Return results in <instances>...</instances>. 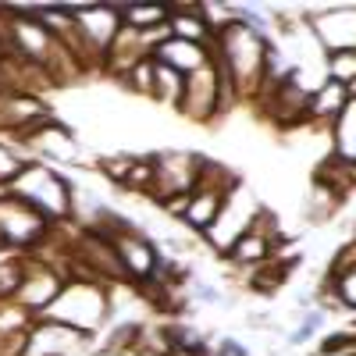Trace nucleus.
I'll return each instance as SVG.
<instances>
[{
	"label": "nucleus",
	"instance_id": "2",
	"mask_svg": "<svg viewBox=\"0 0 356 356\" xmlns=\"http://www.w3.org/2000/svg\"><path fill=\"white\" fill-rule=\"evenodd\" d=\"M260 207H257V200L239 186L228 200H225V207H221V214H218V221L211 225V243L221 250V253H232V246L243 239V235L260 221Z\"/></svg>",
	"mask_w": 356,
	"mask_h": 356
},
{
	"label": "nucleus",
	"instance_id": "3",
	"mask_svg": "<svg viewBox=\"0 0 356 356\" xmlns=\"http://www.w3.org/2000/svg\"><path fill=\"white\" fill-rule=\"evenodd\" d=\"M18 196L25 207H33L40 214H61L68 207V186L50 171H29L18 182Z\"/></svg>",
	"mask_w": 356,
	"mask_h": 356
},
{
	"label": "nucleus",
	"instance_id": "6",
	"mask_svg": "<svg viewBox=\"0 0 356 356\" xmlns=\"http://www.w3.org/2000/svg\"><path fill=\"white\" fill-rule=\"evenodd\" d=\"M310 22H314L317 40L328 47L332 54L356 50V8H335V11L314 15Z\"/></svg>",
	"mask_w": 356,
	"mask_h": 356
},
{
	"label": "nucleus",
	"instance_id": "5",
	"mask_svg": "<svg viewBox=\"0 0 356 356\" xmlns=\"http://www.w3.org/2000/svg\"><path fill=\"white\" fill-rule=\"evenodd\" d=\"M154 61L157 65H168V68H175L178 75H196V72H203L207 65H214V47H203V43H189V40H178V36H171V40H164L157 50H154Z\"/></svg>",
	"mask_w": 356,
	"mask_h": 356
},
{
	"label": "nucleus",
	"instance_id": "1",
	"mask_svg": "<svg viewBox=\"0 0 356 356\" xmlns=\"http://www.w3.org/2000/svg\"><path fill=\"white\" fill-rule=\"evenodd\" d=\"M267 54H271L267 36L253 33L239 18L214 36V65L225 68L235 93H250V89L257 93L260 89V82L267 79Z\"/></svg>",
	"mask_w": 356,
	"mask_h": 356
},
{
	"label": "nucleus",
	"instance_id": "16",
	"mask_svg": "<svg viewBox=\"0 0 356 356\" xmlns=\"http://www.w3.org/2000/svg\"><path fill=\"white\" fill-rule=\"evenodd\" d=\"M221 353H225V356H250L235 339H225V342H221Z\"/></svg>",
	"mask_w": 356,
	"mask_h": 356
},
{
	"label": "nucleus",
	"instance_id": "12",
	"mask_svg": "<svg viewBox=\"0 0 356 356\" xmlns=\"http://www.w3.org/2000/svg\"><path fill=\"white\" fill-rule=\"evenodd\" d=\"M328 79L346 86V89H356V50L328 54Z\"/></svg>",
	"mask_w": 356,
	"mask_h": 356
},
{
	"label": "nucleus",
	"instance_id": "9",
	"mask_svg": "<svg viewBox=\"0 0 356 356\" xmlns=\"http://www.w3.org/2000/svg\"><path fill=\"white\" fill-rule=\"evenodd\" d=\"M260 218H264V214H260ZM271 246H275V235H264V232H260V228L253 225V228H250V232L243 235V239L232 246V253H228V257H232V260H250V264H264V260H267V253H271Z\"/></svg>",
	"mask_w": 356,
	"mask_h": 356
},
{
	"label": "nucleus",
	"instance_id": "7",
	"mask_svg": "<svg viewBox=\"0 0 356 356\" xmlns=\"http://www.w3.org/2000/svg\"><path fill=\"white\" fill-rule=\"evenodd\" d=\"M114 253H118V260L125 264V271L136 275V278H146L157 267V253H154V246L146 243L143 235H129V239L114 235Z\"/></svg>",
	"mask_w": 356,
	"mask_h": 356
},
{
	"label": "nucleus",
	"instance_id": "14",
	"mask_svg": "<svg viewBox=\"0 0 356 356\" xmlns=\"http://www.w3.org/2000/svg\"><path fill=\"white\" fill-rule=\"evenodd\" d=\"M339 292H342V303L346 307H356V267L339 275Z\"/></svg>",
	"mask_w": 356,
	"mask_h": 356
},
{
	"label": "nucleus",
	"instance_id": "15",
	"mask_svg": "<svg viewBox=\"0 0 356 356\" xmlns=\"http://www.w3.org/2000/svg\"><path fill=\"white\" fill-rule=\"evenodd\" d=\"M196 300H200V303H218L221 296H218V289H211V285H200V289H196Z\"/></svg>",
	"mask_w": 356,
	"mask_h": 356
},
{
	"label": "nucleus",
	"instance_id": "13",
	"mask_svg": "<svg viewBox=\"0 0 356 356\" xmlns=\"http://www.w3.org/2000/svg\"><path fill=\"white\" fill-rule=\"evenodd\" d=\"M321 324H324V314H321V310H310V314H307V321L300 324V332H292V335H289V342H292V346L307 342V339H310V335L321 328Z\"/></svg>",
	"mask_w": 356,
	"mask_h": 356
},
{
	"label": "nucleus",
	"instance_id": "11",
	"mask_svg": "<svg viewBox=\"0 0 356 356\" xmlns=\"http://www.w3.org/2000/svg\"><path fill=\"white\" fill-rule=\"evenodd\" d=\"M182 93H186V75H178L168 65H157V72H154V97H161L168 104H182Z\"/></svg>",
	"mask_w": 356,
	"mask_h": 356
},
{
	"label": "nucleus",
	"instance_id": "4",
	"mask_svg": "<svg viewBox=\"0 0 356 356\" xmlns=\"http://www.w3.org/2000/svg\"><path fill=\"white\" fill-rule=\"evenodd\" d=\"M178 107H182L186 114H193V118H200V122L225 107L218 65H207L203 72H196V75L186 79V93H182V104H178Z\"/></svg>",
	"mask_w": 356,
	"mask_h": 356
},
{
	"label": "nucleus",
	"instance_id": "10",
	"mask_svg": "<svg viewBox=\"0 0 356 356\" xmlns=\"http://www.w3.org/2000/svg\"><path fill=\"white\" fill-rule=\"evenodd\" d=\"M335 139H339L335 157H342L346 164H356V100L346 107V114L335 122Z\"/></svg>",
	"mask_w": 356,
	"mask_h": 356
},
{
	"label": "nucleus",
	"instance_id": "8",
	"mask_svg": "<svg viewBox=\"0 0 356 356\" xmlns=\"http://www.w3.org/2000/svg\"><path fill=\"white\" fill-rule=\"evenodd\" d=\"M349 104H353V93H349L346 86H339V82L328 79L321 89H314V97H310V114H314V118H342Z\"/></svg>",
	"mask_w": 356,
	"mask_h": 356
}]
</instances>
